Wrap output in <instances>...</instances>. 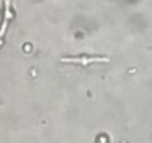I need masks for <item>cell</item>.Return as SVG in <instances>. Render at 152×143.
Wrapping results in <instances>:
<instances>
[{
	"label": "cell",
	"mask_w": 152,
	"mask_h": 143,
	"mask_svg": "<svg viewBox=\"0 0 152 143\" xmlns=\"http://www.w3.org/2000/svg\"><path fill=\"white\" fill-rule=\"evenodd\" d=\"M63 63H72V64H93V63H107V57H63Z\"/></svg>",
	"instance_id": "obj_1"
},
{
	"label": "cell",
	"mask_w": 152,
	"mask_h": 143,
	"mask_svg": "<svg viewBox=\"0 0 152 143\" xmlns=\"http://www.w3.org/2000/svg\"><path fill=\"white\" fill-rule=\"evenodd\" d=\"M121 143H127V142H124V140H122V142H121Z\"/></svg>",
	"instance_id": "obj_3"
},
{
	"label": "cell",
	"mask_w": 152,
	"mask_h": 143,
	"mask_svg": "<svg viewBox=\"0 0 152 143\" xmlns=\"http://www.w3.org/2000/svg\"><path fill=\"white\" fill-rule=\"evenodd\" d=\"M11 17H12V12H11V0H3V18H2V23H0V39H3V36L6 33V28L9 26Z\"/></svg>",
	"instance_id": "obj_2"
}]
</instances>
